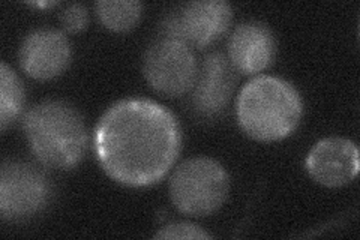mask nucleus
<instances>
[{"instance_id": "obj_1", "label": "nucleus", "mask_w": 360, "mask_h": 240, "mask_svg": "<svg viewBox=\"0 0 360 240\" xmlns=\"http://www.w3.org/2000/svg\"><path fill=\"white\" fill-rule=\"evenodd\" d=\"M182 135L176 118L158 102L128 98L99 119L94 146L105 173L122 185L160 182L176 161Z\"/></svg>"}, {"instance_id": "obj_2", "label": "nucleus", "mask_w": 360, "mask_h": 240, "mask_svg": "<svg viewBox=\"0 0 360 240\" xmlns=\"http://www.w3.org/2000/svg\"><path fill=\"white\" fill-rule=\"evenodd\" d=\"M303 102L297 90L283 78L260 75L248 82L236 101L242 131L252 140L272 143L299 127Z\"/></svg>"}, {"instance_id": "obj_3", "label": "nucleus", "mask_w": 360, "mask_h": 240, "mask_svg": "<svg viewBox=\"0 0 360 240\" xmlns=\"http://www.w3.org/2000/svg\"><path fill=\"white\" fill-rule=\"evenodd\" d=\"M22 128L38 161L50 168L68 170L82 161L87 132L82 114L63 101H44L25 116Z\"/></svg>"}, {"instance_id": "obj_4", "label": "nucleus", "mask_w": 360, "mask_h": 240, "mask_svg": "<svg viewBox=\"0 0 360 240\" xmlns=\"http://www.w3.org/2000/svg\"><path fill=\"white\" fill-rule=\"evenodd\" d=\"M230 179L225 168L212 158L197 156L180 164L170 179L174 208L189 216L217 212L229 197Z\"/></svg>"}, {"instance_id": "obj_5", "label": "nucleus", "mask_w": 360, "mask_h": 240, "mask_svg": "<svg viewBox=\"0 0 360 240\" xmlns=\"http://www.w3.org/2000/svg\"><path fill=\"white\" fill-rule=\"evenodd\" d=\"M143 74L155 92L167 98H179L193 90L198 63L189 45L162 37L146 51Z\"/></svg>"}, {"instance_id": "obj_6", "label": "nucleus", "mask_w": 360, "mask_h": 240, "mask_svg": "<svg viewBox=\"0 0 360 240\" xmlns=\"http://www.w3.org/2000/svg\"><path fill=\"white\" fill-rule=\"evenodd\" d=\"M51 184L32 164L8 161L0 170V215L5 221H22L49 204Z\"/></svg>"}, {"instance_id": "obj_7", "label": "nucleus", "mask_w": 360, "mask_h": 240, "mask_svg": "<svg viewBox=\"0 0 360 240\" xmlns=\"http://www.w3.org/2000/svg\"><path fill=\"white\" fill-rule=\"evenodd\" d=\"M231 6L222 0H200L179 6L161 23L164 37L185 42L189 47L205 49L229 30Z\"/></svg>"}, {"instance_id": "obj_8", "label": "nucleus", "mask_w": 360, "mask_h": 240, "mask_svg": "<svg viewBox=\"0 0 360 240\" xmlns=\"http://www.w3.org/2000/svg\"><path fill=\"white\" fill-rule=\"evenodd\" d=\"M236 87V70L221 53H210L198 66L191 104L201 119H218Z\"/></svg>"}, {"instance_id": "obj_9", "label": "nucleus", "mask_w": 360, "mask_h": 240, "mask_svg": "<svg viewBox=\"0 0 360 240\" xmlns=\"http://www.w3.org/2000/svg\"><path fill=\"white\" fill-rule=\"evenodd\" d=\"M307 170L323 187H344L359 173V149L352 140L329 137L311 149L307 156Z\"/></svg>"}, {"instance_id": "obj_10", "label": "nucleus", "mask_w": 360, "mask_h": 240, "mask_svg": "<svg viewBox=\"0 0 360 240\" xmlns=\"http://www.w3.org/2000/svg\"><path fill=\"white\" fill-rule=\"evenodd\" d=\"M21 70L35 80L63 74L71 62V45L62 32L38 29L25 38L18 51Z\"/></svg>"}, {"instance_id": "obj_11", "label": "nucleus", "mask_w": 360, "mask_h": 240, "mask_svg": "<svg viewBox=\"0 0 360 240\" xmlns=\"http://www.w3.org/2000/svg\"><path fill=\"white\" fill-rule=\"evenodd\" d=\"M276 42L270 29L258 21H245L229 39V59L238 72L252 75L274 62Z\"/></svg>"}, {"instance_id": "obj_12", "label": "nucleus", "mask_w": 360, "mask_h": 240, "mask_svg": "<svg viewBox=\"0 0 360 240\" xmlns=\"http://www.w3.org/2000/svg\"><path fill=\"white\" fill-rule=\"evenodd\" d=\"M95 9L103 26L117 33L137 26L143 13V6L137 0H101Z\"/></svg>"}, {"instance_id": "obj_13", "label": "nucleus", "mask_w": 360, "mask_h": 240, "mask_svg": "<svg viewBox=\"0 0 360 240\" xmlns=\"http://www.w3.org/2000/svg\"><path fill=\"white\" fill-rule=\"evenodd\" d=\"M25 101V89L15 72L4 62L0 66V127L6 131L21 111Z\"/></svg>"}, {"instance_id": "obj_14", "label": "nucleus", "mask_w": 360, "mask_h": 240, "mask_svg": "<svg viewBox=\"0 0 360 240\" xmlns=\"http://www.w3.org/2000/svg\"><path fill=\"white\" fill-rule=\"evenodd\" d=\"M155 239H212L206 230L188 222H174L155 233Z\"/></svg>"}, {"instance_id": "obj_15", "label": "nucleus", "mask_w": 360, "mask_h": 240, "mask_svg": "<svg viewBox=\"0 0 360 240\" xmlns=\"http://www.w3.org/2000/svg\"><path fill=\"white\" fill-rule=\"evenodd\" d=\"M60 23L65 30L70 33H78L87 27L89 13L80 4L68 5L60 13Z\"/></svg>"}]
</instances>
